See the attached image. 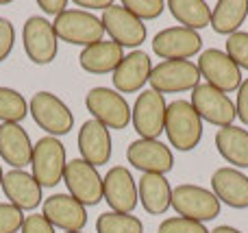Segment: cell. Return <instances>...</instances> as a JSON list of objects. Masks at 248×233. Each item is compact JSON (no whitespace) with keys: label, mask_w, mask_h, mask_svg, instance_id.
<instances>
[{"label":"cell","mask_w":248,"mask_h":233,"mask_svg":"<svg viewBox=\"0 0 248 233\" xmlns=\"http://www.w3.org/2000/svg\"><path fill=\"white\" fill-rule=\"evenodd\" d=\"M163 133L176 151H194L202 140V120L192 107V103L179 98L172 100L166 109V129Z\"/></svg>","instance_id":"6da1fadb"},{"label":"cell","mask_w":248,"mask_h":233,"mask_svg":"<svg viewBox=\"0 0 248 233\" xmlns=\"http://www.w3.org/2000/svg\"><path fill=\"white\" fill-rule=\"evenodd\" d=\"M68 166L65 146L59 138H39L33 144V157H31V174L35 181L44 187H55L63 181V172Z\"/></svg>","instance_id":"7a4b0ae2"},{"label":"cell","mask_w":248,"mask_h":233,"mask_svg":"<svg viewBox=\"0 0 248 233\" xmlns=\"http://www.w3.org/2000/svg\"><path fill=\"white\" fill-rule=\"evenodd\" d=\"M52 26H55L57 39L83 48L103 42L105 35V26L100 17H96L90 11H83V9H65L61 16L55 17Z\"/></svg>","instance_id":"3957f363"},{"label":"cell","mask_w":248,"mask_h":233,"mask_svg":"<svg viewBox=\"0 0 248 233\" xmlns=\"http://www.w3.org/2000/svg\"><path fill=\"white\" fill-rule=\"evenodd\" d=\"M170 207L179 214L181 218H187L194 222H209L220 216V203L211 190H205L194 183H181L172 187V203Z\"/></svg>","instance_id":"277c9868"},{"label":"cell","mask_w":248,"mask_h":233,"mask_svg":"<svg viewBox=\"0 0 248 233\" xmlns=\"http://www.w3.org/2000/svg\"><path fill=\"white\" fill-rule=\"evenodd\" d=\"M29 113L33 116L35 124L46 131L50 138L68 135L74 126V116L70 107L52 92H37L29 100Z\"/></svg>","instance_id":"5b68a950"},{"label":"cell","mask_w":248,"mask_h":233,"mask_svg":"<svg viewBox=\"0 0 248 233\" xmlns=\"http://www.w3.org/2000/svg\"><path fill=\"white\" fill-rule=\"evenodd\" d=\"M85 107L94 120L107 129H126L131 122V107L120 92L111 87H92L85 96Z\"/></svg>","instance_id":"8992f818"},{"label":"cell","mask_w":248,"mask_h":233,"mask_svg":"<svg viewBox=\"0 0 248 233\" xmlns=\"http://www.w3.org/2000/svg\"><path fill=\"white\" fill-rule=\"evenodd\" d=\"M22 44L24 52L35 65H48L55 61L59 52V39H57L55 26L42 16H31L22 29Z\"/></svg>","instance_id":"52a82bcc"},{"label":"cell","mask_w":248,"mask_h":233,"mask_svg":"<svg viewBox=\"0 0 248 233\" xmlns=\"http://www.w3.org/2000/svg\"><path fill=\"white\" fill-rule=\"evenodd\" d=\"M168 103L163 94L155 90H144L131 107V122L141 140H157L166 129Z\"/></svg>","instance_id":"ba28073f"},{"label":"cell","mask_w":248,"mask_h":233,"mask_svg":"<svg viewBox=\"0 0 248 233\" xmlns=\"http://www.w3.org/2000/svg\"><path fill=\"white\" fill-rule=\"evenodd\" d=\"M63 183L68 187V194L85 207H94L103 201V177H100L98 168H94L81 157L68 161Z\"/></svg>","instance_id":"9c48e42d"},{"label":"cell","mask_w":248,"mask_h":233,"mask_svg":"<svg viewBox=\"0 0 248 233\" xmlns=\"http://www.w3.org/2000/svg\"><path fill=\"white\" fill-rule=\"evenodd\" d=\"M148 83L150 90L159 94H179L194 90L201 83V70L194 61H161L153 65Z\"/></svg>","instance_id":"30bf717a"},{"label":"cell","mask_w":248,"mask_h":233,"mask_svg":"<svg viewBox=\"0 0 248 233\" xmlns=\"http://www.w3.org/2000/svg\"><path fill=\"white\" fill-rule=\"evenodd\" d=\"M198 70L201 77H205V83L214 85L216 90L224 92H237L242 85V70L231 57L220 48H207L198 57Z\"/></svg>","instance_id":"8fae6325"},{"label":"cell","mask_w":248,"mask_h":233,"mask_svg":"<svg viewBox=\"0 0 248 233\" xmlns=\"http://www.w3.org/2000/svg\"><path fill=\"white\" fill-rule=\"evenodd\" d=\"M189 103L201 116V120L209 122L214 126H220V129L231 126L233 120L237 118L233 100L224 92L209 85V83H198L192 90V100Z\"/></svg>","instance_id":"7c38bea8"},{"label":"cell","mask_w":248,"mask_h":233,"mask_svg":"<svg viewBox=\"0 0 248 233\" xmlns=\"http://www.w3.org/2000/svg\"><path fill=\"white\" fill-rule=\"evenodd\" d=\"M202 48V37L198 31L185 26H170L159 31L153 37V52L163 61H189Z\"/></svg>","instance_id":"4fadbf2b"},{"label":"cell","mask_w":248,"mask_h":233,"mask_svg":"<svg viewBox=\"0 0 248 233\" xmlns=\"http://www.w3.org/2000/svg\"><path fill=\"white\" fill-rule=\"evenodd\" d=\"M126 159L141 174H163L166 177L174 168V155L170 146L159 140H135L126 148Z\"/></svg>","instance_id":"5bb4252c"},{"label":"cell","mask_w":248,"mask_h":233,"mask_svg":"<svg viewBox=\"0 0 248 233\" xmlns=\"http://www.w3.org/2000/svg\"><path fill=\"white\" fill-rule=\"evenodd\" d=\"M100 22L105 26V33H109L111 42H116L122 48H137L148 37L146 24L137 20L133 13H128L122 4H113V7L105 9Z\"/></svg>","instance_id":"9a60e30c"},{"label":"cell","mask_w":248,"mask_h":233,"mask_svg":"<svg viewBox=\"0 0 248 233\" xmlns=\"http://www.w3.org/2000/svg\"><path fill=\"white\" fill-rule=\"evenodd\" d=\"M103 201L118 214H133V209L140 203L137 183L133 179L131 170L124 166H113L103 177Z\"/></svg>","instance_id":"2e32d148"},{"label":"cell","mask_w":248,"mask_h":233,"mask_svg":"<svg viewBox=\"0 0 248 233\" xmlns=\"http://www.w3.org/2000/svg\"><path fill=\"white\" fill-rule=\"evenodd\" d=\"M42 216L55 229H61L63 233L83 231L87 225V207L70 194H52L44 199Z\"/></svg>","instance_id":"e0dca14e"},{"label":"cell","mask_w":248,"mask_h":233,"mask_svg":"<svg viewBox=\"0 0 248 233\" xmlns=\"http://www.w3.org/2000/svg\"><path fill=\"white\" fill-rule=\"evenodd\" d=\"M78 153H81V159H85L87 164H92L94 168L105 166L111 159L113 153V144H111V133L105 124H100L98 120L90 118L81 124L78 129Z\"/></svg>","instance_id":"ac0fdd59"},{"label":"cell","mask_w":248,"mask_h":233,"mask_svg":"<svg viewBox=\"0 0 248 233\" xmlns=\"http://www.w3.org/2000/svg\"><path fill=\"white\" fill-rule=\"evenodd\" d=\"M7 201L17 207L20 212H31L37 209L44 203L42 196V186L35 181V177L26 170H9L2 177V187Z\"/></svg>","instance_id":"d6986e66"},{"label":"cell","mask_w":248,"mask_h":233,"mask_svg":"<svg viewBox=\"0 0 248 233\" xmlns=\"http://www.w3.org/2000/svg\"><path fill=\"white\" fill-rule=\"evenodd\" d=\"M150 72H153L150 55L144 50H133L128 55H124V59L116 68V72H113V77H111L113 87L120 94L140 92L150 81Z\"/></svg>","instance_id":"ffe728a7"},{"label":"cell","mask_w":248,"mask_h":233,"mask_svg":"<svg viewBox=\"0 0 248 233\" xmlns=\"http://www.w3.org/2000/svg\"><path fill=\"white\" fill-rule=\"evenodd\" d=\"M211 192L220 203L233 209H248V177L242 170L224 166L211 174Z\"/></svg>","instance_id":"44dd1931"},{"label":"cell","mask_w":248,"mask_h":233,"mask_svg":"<svg viewBox=\"0 0 248 233\" xmlns=\"http://www.w3.org/2000/svg\"><path fill=\"white\" fill-rule=\"evenodd\" d=\"M0 157L13 170H24L26 166H31L33 142L22 124H0Z\"/></svg>","instance_id":"7402d4cb"},{"label":"cell","mask_w":248,"mask_h":233,"mask_svg":"<svg viewBox=\"0 0 248 233\" xmlns=\"http://www.w3.org/2000/svg\"><path fill=\"white\" fill-rule=\"evenodd\" d=\"M124 59V50L122 46H118L116 42H98L92 46L83 48L78 55V63L85 72L90 74H109L116 72V68L120 65V61Z\"/></svg>","instance_id":"603a6c76"},{"label":"cell","mask_w":248,"mask_h":233,"mask_svg":"<svg viewBox=\"0 0 248 233\" xmlns=\"http://www.w3.org/2000/svg\"><path fill=\"white\" fill-rule=\"evenodd\" d=\"M137 194L141 207L153 216H161L170 209L172 187L163 174H141L137 181Z\"/></svg>","instance_id":"cb8c5ba5"},{"label":"cell","mask_w":248,"mask_h":233,"mask_svg":"<svg viewBox=\"0 0 248 233\" xmlns=\"http://www.w3.org/2000/svg\"><path fill=\"white\" fill-rule=\"evenodd\" d=\"M216 148L231 168H248V131L240 126H224L216 133Z\"/></svg>","instance_id":"d4e9b609"},{"label":"cell","mask_w":248,"mask_h":233,"mask_svg":"<svg viewBox=\"0 0 248 233\" xmlns=\"http://www.w3.org/2000/svg\"><path fill=\"white\" fill-rule=\"evenodd\" d=\"M248 16V0H220L211 9V29L218 35H233Z\"/></svg>","instance_id":"484cf974"},{"label":"cell","mask_w":248,"mask_h":233,"mask_svg":"<svg viewBox=\"0 0 248 233\" xmlns=\"http://www.w3.org/2000/svg\"><path fill=\"white\" fill-rule=\"evenodd\" d=\"M166 9H170L172 17L185 29L201 31L211 26V7L205 0H170Z\"/></svg>","instance_id":"4316f807"},{"label":"cell","mask_w":248,"mask_h":233,"mask_svg":"<svg viewBox=\"0 0 248 233\" xmlns=\"http://www.w3.org/2000/svg\"><path fill=\"white\" fill-rule=\"evenodd\" d=\"M26 116H29V103L24 96L13 87L0 85V124L4 122L20 124Z\"/></svg>","instance_id":"83f0119b"},{"label":"cell","mask_w":248,"mask_h":233,"mask_svg":"<svg viewBox=\"0 0 248 233\" xmlns=\"http://www.w3.org/2000/svg\"><path fill=\"white\" fill-rule=\"evenodd\" d=\"M96 233H144V222L133 214L105 212L96 220Z\"/></svg>","instance_id":"f1b7e54d"},{"label":"cell","mask_w":248,"mask_h":233,"mask_svg":"<svg viewBox=\"0 0 248 233\" xmlns=\"http://www.w3.org/2000/svg\"><path fill=\"white\" fill-rule=\"evenodd\" d=\"M122 7L141 22L155 20V17H159L166 11V2H163V0H124Z\"/></svg>","instance_id":"f546056e"},{"label":"cell","mask_w":248,"mask_h":233,"mask_svg":"<svg viewBox=\"0 0 248 233\" xmlns=\"http://www.w3.org/2000/svg\"><path fill=\"white\" fill-rule=\"evenodd\" d=\"M224 46H227L224 48V52H227V55L231 57L237 65H240V70L242 68L248 70V33L237 31V33L229 35Z\"/></svg>","instance_id":"4dcf8cb0"},{"label":"cell","mask_w":248,"mask_h":233,"mask_svg":"<svg viewBox=\"0 0 248 233\" xmlns=\"http://www.w3.org/2000/svg\"><path fill=\"white\" fill-rule=\"evenodd\" d=\"M157 233H209V229L202 222H194L187 220V218L174 216V218H166L159 225Z\"/></svg>","instance_id":"1f68e13d"},{"label":"cell","mask_w":248,"mask_h":233,"mask_svg":"<svg viewBox=\"0 0 248 233\" xmlns=\"http://www.w3.org/2000/svg\"><path fill=\"white\" fill-rule=\"evenodd\" d=\"M24 222V212L11 203H0V233H17Z\"/></svg>","instance_id":"d6a6232c"},{"label":"cell","mask_w":248,"mask_h":233,"mask_svg":"<svg viewBox=\"0 0 248 233\" xmlns=\"http://www.w3.org/2000/svg\"><path fill=\"white\" fill-rule=\"evenodd\" d=\"M13 44H16V29H13L11 20L0 17V63L11 55Z\"/></svg>","instance_id":"836d02e7"},{"label":"cell","mask_w":248,"mask_h":233,"mask_svg":"<svg viewBox=\"0 0 248 233\" xmlns=\"http://www.w3.org/2000/svg\"><path fill=\"white\" fill-rule=\"evenodd\" d=\"M20 233H55V227L42 216V214H31L22 222Z\"/></svg>","instance_id":"e575fe53"},{"label":"cell","mask_w":248,"mask_h":233,"mask_svg":"<svg viewBox=\"0 0 248 233\" xmlns=\"http://www.w3.org/2000/svg\"><path fill=\"white\" fill-rule=\"evenodd\" d=\"M235 113H237V118H240L242 124L248 126V78H246V81H242L240 90H237Z\"/></svg>","instance_id":"d590c367"},{"label":"cell","mask_w":248,"mask_h":233,"mask_svg":"<svg viewBox=\"0 0 248 233\" xmlns=\"http://www.w3.org/2000/svg\"><path fill=\"white\" fill-rule=\"evenodd\" d=\"M37 7L48 16H61L68 9V0H37Z\"/></svg>","instance_id":"8d00e7d4"},{"label":"cell","mask_w":248,"mask_h":233,"mask_svg":"<svg viewBox=\"0 0 248 233\" xmlns=\"http://www.w3.org/2000/svg\"><path fill=\"white\" fill-rule=\"evenodd\" d=\"M74 4H77V7H81L83 11H96V9H109V7H113V0H74Z\"/></svg>","instance_id":"74e56055"},{"label":"cell","mask_w":248,"mask_h":233,"mask_svg":"<svg viewBox=\"0 0 248 233\" xmlns=\"http://www.w3.org/2000/svg\"><path fill=\"white\" fill-rule=\"evenodd\" d=\"M209 233H244V231L235 229V227H231V225H220V227H216V229H211Z\"/></svg>","instance_id":"f35d334b"},{"label":"cell","mask_w":248,"mask_h":233,"mask_svg":"<svg viewBox=\"0 0 248 233\" xmlns=\"http://www.w3.org/2000/svg\"><path fill=\"white\" fill-rule=\"evenodd\" d=\"M2 177H4V170H2V166H0V187H2Z\"/></svg>","instance_id":"ab89813d"},{"label":"cell","mask_w":248,"mask_h":233,"mask_svg":"<svg viewBox=\"0 0 248 233\" xmlns=\"http://www.w3.org/2000/svg\"><path fill=\"white\" fill-rule=\"evenodd\" d=\"M72 233H83V231H72Z\"/></svg>","instance_id":"60d3db41"}]
</instances>
